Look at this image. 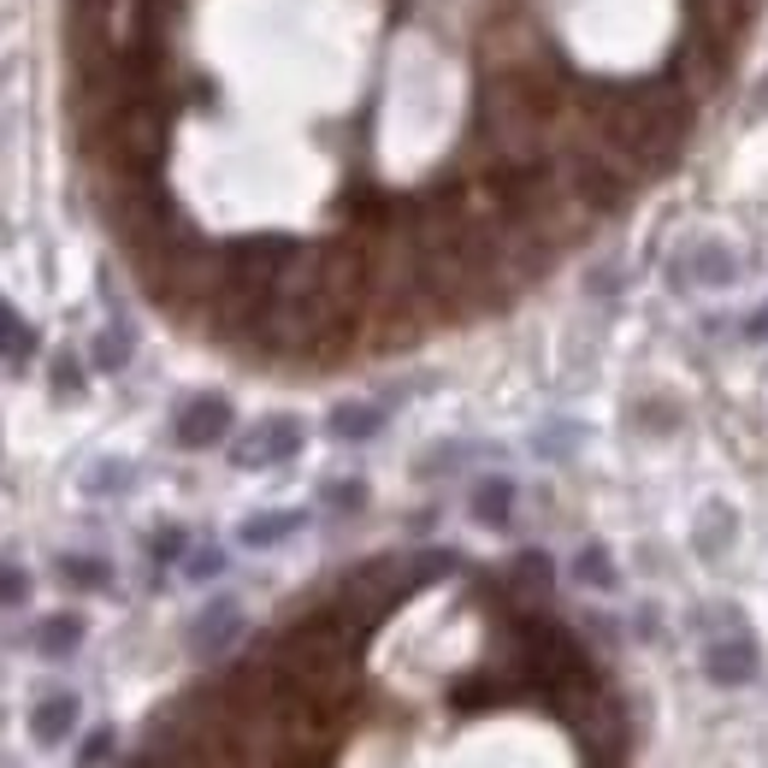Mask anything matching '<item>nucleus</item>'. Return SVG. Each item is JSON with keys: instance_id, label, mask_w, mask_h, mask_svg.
Returning <instances> with one entry per match:
<instances>
[{"instance_id": "nucleus-21", "label": "nucleus", "mask_w": 768, "mask_h": 768, "mask_svg": "<svg viewBox=\"0 0 768 768\" xmlns=\"http://www.w3.org/2000/svg\"><path fill=\"white\" fill-rule=\"evenodd\" d=\"M751 331H757V338H768V314H763V320H757V326H751Z\"/></svg>"}, {"instance_id": "nucleus-18", "label": "nucleus", "mask_w": 768, "mask_h": 768, "mask_svg": "<svg viewBox=\"0 0 768 768\" xmlns=\"http://www.w3.org/2000/svg\"><path fill=\"white\" fill-rule=\"evenodd\" d=\"M154 556H161V562H172V556H184V532L178 527H166V532H154Z\"/></svg>"}, {"instance_id": "nucleus-16", "label": "nucleus", "mask_w": 768, "mask_h": 768, "mask_svg": "<svg viewBox=\"0 0 768 768\" xmlns=\"http://www.w3.org/2000/svg\"><path fill=\"white\" fill-rule=\"evenodd\" d=\"M107 751H113V733H107V728H101V733H90V739H83V751H78V768L107 763Z\"/></svg>"}, {"instance_id": "nucleus-4", "label": "nucleus", "mask_w": 768, "mask_h": 768, "mask_svg": "<svg viewBox=\"0 0 768 768\" xmlns=\"http://www.w3.org/2000/svg\"><path fill=\"white\" fill-rule=\"evenodd\" d=\"M78 728V698L71 692H54L31 709V739L36 745H66V733Z\"/></svg>"}, {"instance_id": "nucleus-2", "label": "nucleus", "mask_w": 768, "mask_h": 768, "mask_svg": "<svg viewBox=\"0 0 768 768\" xmlns=\"http://www.w3.org/2000/svg\"><path fill=\"white\" fill-rule=\"evenodd\" d=\"M296 449H302V426L290 414H272L237 444V468H279V461L296 456Z\"/></svg>"}, {"instance_id": "nucleus-9", "label": "nucleus", "mask_w": 768, "mask_h": 768, "mask_svg": "<svg viewBox=\"0 0 768 768\" xmlns=\"http://www.w3.org/2000/svg\"><path fill=\"white\" fill-rule=\"evenodd\" d=\"M509 509H515V485L509 480H485L480 491H473V515H480L485 527H503Z\"/></svg>"}, {"instance_id": "nucleus-14", "label": "nucleus", "mask_w": 768, "mask_h": 768, "mask_svg": "<svg viewBox=\"0 0 768 768\" xmlns=\"http://www.w3.org/2000/svg\"><path fill=\"white\" fill-rule=\"evenodd\" d=\"M579 579H586V586H615V568H609V556H603V550H579V568H574Z\"/></svg>"}, {"instance_id": "nucleus-10", "label": "nucleus", "mask_w": 768, "mask_h": 768, "mask_svg": "<svg viewBox=\"0 0 768 768\" xmlns=\"http://www.w3.org/2000/svg\"><path fill=\"white\" fill-rule=\"evenodd\" d=\"M31 355H36V331L0 302V361H31Z\"/></svg>"}, {"instance_id": "nucleus-5", "label": "nucleus", "mask_w": 768, "mask_h": 768, "mask_svg": "<svg viewBox=\"0 0 768 768\" xmlns=\"http://www.w3.org/2000/svg\"><path fill=\"white\" fill-rule=\"evenodd\" d=\"M237 627H243L237 603H213L208 615L190 627V650H196V657H213V650H225L231 639H237Z\"/></svg>"}, {"instance_id": "nucleus-15", "label": "nucleus", "mask_w": 768, "mask_h": 768, "mask_svg": "<svg viewBox=\"0 0 768 768\" xmlns=\"http://www.w3.org/2000/svg\"><path fill=\"white\" fill-rule=\"evenodd\" d=\"M125 361H130V331H107L95 343V367H125Z\"/></svg>"}, {"instance_id": "nucleus-8", "label": "nucleus", "mask_w": 768, "mask_h": 768, "mask_svg": "<svg viewBox=\"0 0 768 768\" xmlns=\"http://www.w3.org/2000/svg\"><path fill=\"white\" fill-rule=\"evenodd\" d=\"M83 645V621L78 615H54V621H42L36 627V650L42 657H66V650H78Z\"/></svg>"}, {"instance_id": "nucleus-19", "label": "nucleus", "mask_w": 768, "mask_h": 768, "mask_svg": "<svg viewBox=\"0 0 768 768\" xmlns=\"http://www.w3.org/2000/svg\"><path fill=\"white\" fill-rule=\"evenodd\" d=\"M190 574H196V579H208V574H220V550H201V556L190 562Z\"/></svg>"}, {"instance_id": "nucleus-12", "label": "nucleus", "mask_w": 768, "mask_h": 768, "mask_svg": "<svg viewBox=\"0 0 768 768\" xmlns=\"http://www.w3.org/2000/svg\"><path fill=\"white\" fill-rule=\"evenodd\" d=\"M331 432L338 438H373L379 432V409H338L331 414Z\"/></svg>"}, {"instance_id": "nucleus-7", "label": "nucleus", "mask_w": 768, "mask_h": 768, "mask_svg": "<svg viewBox=\"0 0 768 768\" xmlns=\"http://www.w3.org/2000/svg\"><path fill=\"white\" fill-rule=\"evenodd\" d=\"M296 527H302V509H279V515H255V520H243V532H237V539L249 544V550H267V544L290 539Z\"/></svg>"}, {"instance_id": "nucleus-13", "label": "nucleus", "mask_w": 768, "mask_h": 768, "mask_svg": "<svg viewBox=\"0 0 768 768\" xmlns=\"http://www.w3.org/2000/svg\"><path fill=\"white\" fill-rule=\"evenodd\" d=\"M692 279H704V284H728V279H733V255H728V249H716V243H704V249H698V267H692Z\"/></svg>"}, {"instance_id": "nucleus-17", "label": "nucleus", "mask_w": 768, "mask_h": 768, "mask_svg": "<svg viewBox=\"0 0 768 768\" xmlns=\"http://www.w3.org/2000/svg\"><path fill=\"white\" fill-rule=\"evenodd\" d=\"M24 591H31V579H24L19 568H7V562H0V603H24Z\"/></svg>"}, {"instance_id": "nucleus-20", "label": "nucleus", "mask_w": 768, "mask_h": 768, "mask_svg": "<svg viewBox=\"0 0 768 768\" xmlns=\"http://www.w3.org/2000/svg\"><path fill=\"white\" fill-rule=\"evenodd\" d=\"M331 503H338V509H355V503H361V485H331Z\"/></svg>"}, {"instance_id": "nucleus-1", "label": "nucleus", "mask_w": 768, "mask_h": 768, "mask_svg": "<svg viewBox=\"0 0 768 768\" xmlns=\"http://www.w3.org/2000/svg\"><path fill=\"white\" fill-rule=\"evenodd\" d=\"M586 130H598L633 172H662L692 130V95L680 90V78L603 83L591 90Z\"/></svg>"}, {"instance_id": "nucleus-11", "label": "nucleus", "mask_w": 768, "mask_h": 768, "mask_svg": "<svg viewBox=\"0 0 768 768\" xmlns=\"http://www.w3.org/2000/svg\"><path fill=\"white\" fill-rule=\"evenodd\" d=\"M60 579H66V586H78V591H107L113 568H107V562H95V556H66Z\"/></svg>"}, {"instance_id": "nucleus-6", "label": "nucleus", "mask_w": 768, "mask_h": 768, "mask_svg": "<svg viewBox=\"0 0 768 768\" xmlns=\"http://www.w3.org/2000/svg\"><path fill=\"white\" fill-rule=\"evenodd\" d=\"M709 674H716L721 686H739V680H751V674H757V645H751V639L716 645V650H709Z\"/></svg>"}, {"instance_id": "nucleus-3", "label": "nucleus", "mask_w": 768, "mask_h": 768, "mask_svg": "<svg viewBox=\"0 0 768 768\" xmlns=\"http://www.w3.org/2000/svg\"><path fill=\"white\" fill-rule=\"evenodd\" d=\"M225 432H231V402L225 397H196V402L178 409V420H172V438L184 449H208V444H220Z\"/></svg>"}]
</instances>
